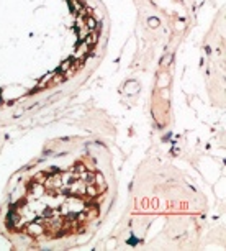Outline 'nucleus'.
<instances>
[{
	"label": "nucleus",
	"instance_id": "nucleus-1",
	"mask_svg": "<svg viewBox=\"0 0 226 251\" xmlns=\"http://www.w3.org/2000/svg\"><path fill=\"white\" fill-rule=\"evenodd\" d=\"M87 51H88V46L84 43V44H80V48L77 49V54H75V56H82V54H85Z\"/></svg>",
	"mask_w": 226,
	"mask_h": 251
},
{
	"label": "nucleus",
	"instance_id": "nucleus-2",
	"mask_svg": "<svg viewBox=\"0 0 226 251\" xmlns=\"http://www.w3.org/2000/svg\"><path fill=\"white\" fill-rule=\"evenodd\" d=\"M85 25H87V28H92V30H93V28H97V22H95L93 18H88Z\"/></svg>",
	"mask_w": 226,
	"mask_h": 251
},
{
	"label": "nucleus",
	"instance_id": "nucleus-3",
	"mask_svg": "<svg viewBox=\"0 0 226 251\" xmlns=\"http://www.w3.org/2000/svg\"><path fill=\"white\" fill-rule=\"evenodd\" d=\"M171 61H172V56L169 54V56L166 58V59H162V61H161V66H162V67H167V64L171 63Z\"/></svg>",
	"mask_w": 226,
	"mask_h": 251
},
{
	"label": "nucleus",
	"instance_id": "nucleus-4",
	"mask_svg": "<svg viewBox=\"0 0 226 251\" xmlns=\"http://www.w3.org/2000/svg\"><path fill=\"white\" fill-rule=\"evenodd\" d=\"M97 182H100L102 189H105V184H103V177H102V174H97Z\"/></svg>",
	"mask_w": 226,
	"mask_h": 251
}]
</instances>
